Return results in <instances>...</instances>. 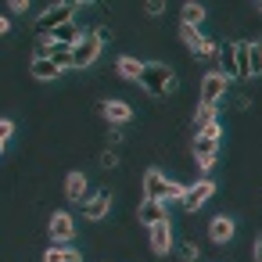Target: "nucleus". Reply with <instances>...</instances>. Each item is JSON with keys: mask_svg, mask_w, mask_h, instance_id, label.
I'll return each instance as SVG.
<instances>
[{"mask_svg": "<svg viewBox=\"0 0 262 262\" xmlns=\"http://www.w3.org/2000/svg\"><path fill=\"white\" fill-rule=\"evenodd\" d=\"M112 40V33L108 29H86L83 33V40L76 43V69H90L97 58H101V51H104V43Z\"/></svg>", "mask_w": 262, "mask_h": 262, "instance_id": "4", "label": "nucleus"}, {"mask_svg": "<svg viewBox=\"0 0 262 262\" xmlns=\"http://www.w3.org/2000/svg\"><path fill=\"white\" fill-rule=\"evenodd\" d=\"M65 194H69L72 201H86V198H90V194H86V176H83V172H69Z\"/></svg>", "mask_w": 262, "mask_h": 262, "instance_id": "16", "label": "nucleus"}, {"mask_svg": "<svg viewBox=\"0 0 262 262\" xmlns=\"http://www.w3.org/2000/svg\"><path fill=\"white\" fill-rule=\"evenodd\" d=\"M223 94H226V76L215 69V72H208V76L201 79V101H198V104H205V108H215V104L223 101Z\"/></svg>", "mask_w": 262, "mask_h": 262, "instance_id": "6", "label": "nucleus"}, {"mask_svg": "<svg viewBox=\"0 0 262 262\" xmlns=\"http://www.w3.org/2000/svg\"><path fill=\"white\" fill-rule=\"evenodd\" d=\"M47 230H51V241H61V244L76 237V223H72L69 212H54L51 223H47Z\"/></svg>", "mask_w": 262, "mask_h": 262, "instance_id": "9", "label": "nucleus"}, {"mask_svg": "<svg viewBox=\"0 0 262 262\" xmlns=\"http://www.w3.org/2000/svg\"><path fill=\"white\" fill-rule=\"evenodd\" d=\"M108 208H112V194H108V190H97V194H90V198L83 201V215H86V219H104Z\"/></svg>", "mask_w": 262, "mask_h": 262, "instance_id": "10", "label": "nucleus"}, {"mask_svg": "<svg viewBox=\"0 0 262 262\" xmlns=\"http://www.w3.org/2000/svg\"><path fill=\"white\" fill-rule=\"evenodd\" d=\"M115 69L122 79H133V83H140V76H144V61H137V58H119Z\"/></svg>", "mask_w": 262, "mask_h": 262, "instance_id": "17", "label": "nucleus"}, {"mask_svg": "<svg viewBox=\"0 0 262 262\" xmlns=\"http://www.w3.org/2000/svg\"><path fill=\"white\" fill-rule=\"evenodd\" d=\"M29 72H33V79H43V83H47V79H58V76H61V69H58V65H54L51 58H33Z\"/></svg>", "mask_w": 262, "mask_h": 262, "instance_id": "15", "label": "nucleus"}, {"mask_svg": "<svg viewBox=\"0 0 262 262\" xmlns=\"http://www.w3.org/2000/svg\"><path fill=\"white\" fill-rule=\"evenodd\" d=\"M137 219L155 226V223H169V212H165V201H155V198H144L140 208H137Z\"/></svg>", "mask_w": 262, "mask_h": 262, "instance_id": "8", "label": "nucleus"}, {"mask_svg": "<svg viewBox=\"0 0 262 262\" xmlns=\"http://www.w3.org/2000/svg\"><path fill=\"white\" fill-rule=\"evenodd\" d=\"M101 115H104L108 122L122 126V122H129V119H133V108H129L126 101H104V104H101Z\"/></svg>", "mask_w": 262, "mask_h": 262, "instance_id": "13", "label": "nucleus"}, {"mask_svg": "<svg viewBox=\"0 0 262 262\" xmlns=\"http://www.w3.org/2000/svg\"><path fill=\"white\" fill-rule=\"evenodd\" d=\"M219 144H223V126H219V122H215V126H208L205 133H198V137H194V158H198V165H201L205 172L215 165Z\"/></svg>", "mask_w": 262, "mask_h": 262, "instance_id": "5", "label": "nucleus"}, {"mask_svg": "<svg viewBox=\"0 0 262 262\" xmlns=\"http://www.w3.org/2000/svg\"><path fill=\"white\" fill-rule=\"evenodd\" d=\"M69 258V248H47L43 251V262H65Z\"/></svg>", "mask_w": 262, "mask_h": 262, "instance_id": "22", "label": "nucleus"}, {"mask_svg": "<svg viewBox=\"0 0 262 262\" xmlns=\"http://www.w3.org/2000/svg\"><path fill=\"white\" fill-rule=\"evenodd\" d=\"M215 122H219V119H215V108H205V104H198V108H194V137H198V133H205V129H208V126H215Z\"/></svg>", "mask_w": 262, "mask_h": 262, "instance_id": "18", "label": "nucleus"}, {"mask_svg": "<svg viewBox=\"0 0 262 262\" xmlns=\"http://www.w3.org/2000/svg\"><path fill=\"white\" fill-rule=\"evenodd\" d=\"M212 194H215V183L205 176V180H198V183H190V187H187V194H183V201H180V205H183L187 212H198Z\"/></svg>", "mask_w": 262, "mask_h": 262, "instance_id": "7", "label": "nucleus"}, {"mask_svg": "<svg viewBox=\"0 0 262 262\" xmlns=\"http://www.w3.org/2000/svg\"><path fill=\"white\" fill-rule=\"evenodd\" d=\"M215 61H219V72L226 79H237V43H219Z\"/></svg>", "mask_w": 262, "mask_h": 262, "instance_id": "11", "label": "nucleus"}, {"mask_svg": "<svg viewBox=\"0 0 262 262\" xmlns=\"http://www.w3.org/2000/svg\"><path fill=\"white\" fill-rule=\"evenodd\" d=\"M79 258H83V251H76V248H69V258H65V262H79Z\"/></svg>", "mask_w": 262, "mask_h": 262, "instance_id": "28", "label": "nucleus"}, {"mask_svg": "<svg viewBox=\"0 0 262 262\" xmlns=\"http://www.w3.org/2000/svg\"><path fill=\"white\" fill-rule=\"evenodd\" d=\"M69 22H76V4L72 0H61V4H51L40 18H36V36L40 40H51L61 26H69Z\"/></svg>", "mask_w": 262, "mask_h": 262, "instance_id": "1", "label": "nucleus"}, {"mask_svg": "<svg viewBox=\"0 0 262 262\" xmlns=\"http://www.w3.org/2000/svg\"><path fill=\"white\" fill-rule=\"evenodd\" d=\"M255 262H262V237L255 241Z\"/></svg>", "mask_w": 262, "mask_h": 262, "instance_id": "29", "label": "nucleus"}, {"mask_svg": "<svg viewBox=\"0 0 262 262\" xmlns=\"http://www.w3.org/2000/svg\"><path fill=\"white\" fill-rule=\"evenodd\" d=\"M198 255H201V251H198V244H194V241H187V244H183V258H198Z\"/></svg>", "mask_w": 262, "mask_h": 262, "instance_id": "27", "label": "nucleus"}, {"mask_svg": "<svg viewBox=\"0 0 262 262\" xmlns=\"http://www.w3.org/2000/svg\"><path fill=\"white\" fill-rule=\"evenodd\" d=\"M8 11H11V15H26V11H29V4H26V0H11Z\"/></svg>", "mask_w": 262, "mask_h": 262, "instance_id": "26", "label": "nucleus"}, {"mask_svg": "<svg viewBox=\"0 0 262 262\" xmlns=\"http://www.w3.org/2000/svg\"><path fill=\"white\" fill-rule=\"evenodd\" d=\"M144 11H147V15H165V4H162V0H147Z\"/></svg>", "mask_w": 262, "mask_h": 262, "instance_id": "25", "label": "nucleus"}, {"mask_svg": "<svg viewBox=\"0 0 262 262\" xmlns=\"http://www.w3.org/2000/svg\"><path fill=\"white\" fill-rule=\"evenodd\" d=\"M258 11H262V4H258Z\"/></svg>", "mask_w": 262, "mask_h": 262, "instance_id": "31", "label": "nucleus"}, {"mask_svg": "<svg viewBox=\"0 0 262 262\" xmlns=\"http://www.w3.org/2000/svg\"><path fill=\"white\" fill-rule=\"evenodd\" d=\"M248 58H251V76H262V47L258 43H251V54Z\"/></svg>", "mask_w": 262, "mask_h": 262, "instance_id": "21", "label": "nucleus"}, {"mask_svg": "<svg viewBox=\"0 0 262 262\" xmlns=\"http://www.w3.org/2000/svg\"><path fill=\"white\" fill-rule=\"evenodd\" d=\"M101 165H104V169H115V165H119V155H115V151L108 147V151L101 155Z\"/></svg>", "mask_w": 262, "mask_h": 262, "instance_id": "24", "label": "nucleus"}, {"mask_svg": "<svg viewBox=\"0 0 262 262\" xmlns=\"http://www.w3.org/2000/svg\"><path fill=\"white\" fill-rule=\"evenodd\" d=\"M208 237H212L215 244H226V241L233 237V219H230V215H215V219L208 223Z\"/></svg>", "mask_w": 262, "mask_h": 262, "instance_id": "14", "label": "nucleus"}, {"mask_svg": "<svg viewBox=\"0 0 262 262\" xmlns=\"http://www.w3.org/2000/svg\"><path fill=\"white\" fill-rule=\"evenodd\" d=\"M140 86L151 94V97H162V94H172L176 90V76L165 61H144V76H140Z\"/></svg>", "mask_w": 262, "mask_h": 262, "instance_id": "2", "label": "nucleus"}, {"mask_svg": "<svg viewBox=\"0 0 262 262\" xmlns=\"http://www.w3.org/2000/svg\"><path fill=\"white\" fill-rule=\"evenodd\" d=\"M205 22V4H183V26H201Z\"/></svg>", "mask_w": 262, "mask_h": 262, "instance_id": "20", "label": "nucleus"}, {"mask_svg": "<svg viewBox=\"0 0 262 262\" xmlns=\"http://www.w3.org/2000/svg\"><path fill=\"white\" fill-rule=\"evenodd\" d=\"M11 137H15V122H11V119H4V122H0V144L8 147V140H11Z\"/></svg>", "mask_w": 262, "mask_h": 262, "instance_id": "23", "label": "nucleus"}, {"mask_svg": "<svg viewBox=\"0 0 262 262\" xmlns=\"http://www.w3.org/2000/svg\"><path fill=\"white\" fill-rule=\"evenodd\" d=\"M251 43H237V79H251Z\"/></svg>", "mask_w": 262, "mask_h": 262, "instance_id": "19", "label": "nucleus"}, {"mask_svg": "<svg viewBox=\"0 0 262 262\" xmlns=\"http://www.w3.org/2000/svg\"><path fill=\"white\" fill-rule=\"evenodd\" d=\"M151 251L155 255H169L172 251V230H169V223H155L151 226Z\"/></svg>", "mask_w": 262, "mask_h": 262, "instance_id": "12", "label": "nucleus"}, {"mask_svg": "<svg viewBox=\"0 0 262 262\" xmlns=\"http://www.w3.org/2000/svg\"><path fill=\"white\" fill-rule=\"evenodd\" d=\"M258 47H262V36H258Z\"/></svg>", "mask_w": 262, "mask_h": 262, "instance_id": "30", "label": "nucleus"}, {"mask_svg": "<svg viewBox=\"0 0 262 262\" xmlns=\"http://www.w3.org/2000/svg\"><path fill=\"white\" fill-rule=\"evenodd\" d=\"M187 187L176 183V180H165L158 169H147L144 172V198H155V201H183Z\"/></svg>", "mask_w": 262, "mask_h": 262, "instance_id": "3", "label": "nucleus"}]
</instances>
